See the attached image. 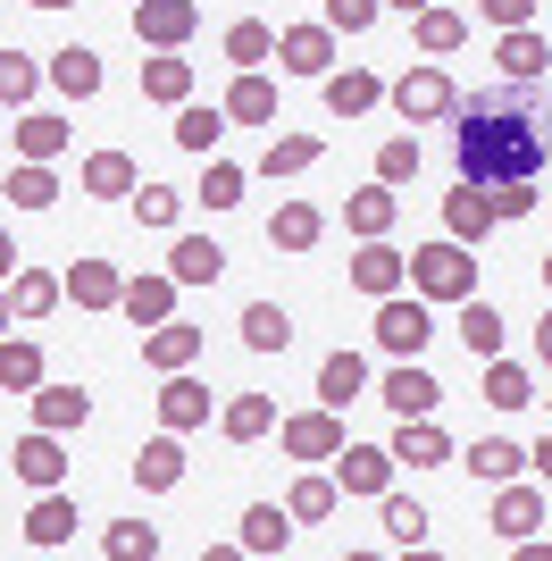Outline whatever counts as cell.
I'll use <instances>...</instances> for the list:
<instances>
[{
  "mask_svg": "<svg viewBox=\"0 0 552 561\" xmlns=\"http://www.w3.org/2000/svg\"><path fill=\"white\" fill-rule=\"evenodd\" d=\"M460 469H469V478H485V486H510V478H528V453L510 445V436H478V445L460 453Z\"/></svg>",
  "mask_w": 552,
  "mask_h": 561,
  "instance_id": "obj_32",
  "label": "cell"
},
{
  "mask_svg": "<svg viewBox=\"0 0 552 561\" xmlns=\"http://www.w3.org/2000/svg\"><path fill=\"white\" fill-rule=\"evenodd\" d=\"M43 76H50L68 101H92V93H101V50H92V43H68V50H50Z\"/></svg>",
  "mask_w": 552,
  "mask_h": 561,
  "instance_id": "obj_34",
  "label": "cell"
},
{
  "mask_svg": "<svg viewBox=\"0 0 552 561\" xmlns=\"http://www.w3.org/2000/svg\"><path fill=\"white\" fill-rule=\"evenodd\" d=\"M202 360V328H184V319H160V328H142V369H193Z\"/></svg>",
  "mask_w": 552,
  "mask_h": 561,
  "instance_id": "obj_23",
  "label": "cell"
},
{
  "mask_svg": "<svg viewBox=\"0 0 552 561\" xmlns=\"http://www.w3.org/2000/svg\"><path fill=\"white\" fill-rule=\"evenodd\" d=\"M377 503H386V545L393 553H418V545H427V528H436V519H427V503H411V494H377Z\"/></svg>",
  "mask_w": 552,
  "mask_h": 561,
  "instance_id": "obj_43",
  "label": "cell"
},
{
  "mask_svg": "<svg viewBox=\"0 0 552 561\" xmlns=\"http://www.w3.org/2000/svg\"><path fill=\"white\" fill-rule=\"evenodd\" d=\"M43 344H34V335H0V394H34V386H43Z\"/></svg>",
  "mask_w": 552,
  "mask_h": 561,
  "instance_id": "obj_41",
  "label": "cell"
},
{
  "mask_svg": "<svg viewBox=\"0 0 552 561\" xmlns=\"http://www.w3.org/2000/svg\"><path fill=\"white\" fill-rule=\"evenodd\" d=\"M485 528H494L503 545L536 537V528H544V486H528V478H510V486H494V512H485Z\"/></svg>",
  "mask_w": 552,
  "mask_h": 561,
  "instance_id": "obj_10",
  "label": "cell"
},
{
  "mask_svg": "<svg viewBox=\"0 0 552 561\" xmlns=\"http://www.w3.org/2000/svg\"><path fill=\"white\" fill-rule=\"evenodd\" d=\"M276 445L294 453V461H335L344 453V411H294V420H276Z\"/></svg>",
  "mask_w": 552,
  "mask_h": 561,
  "instance_id": "obj_6",
  "label": "cell"
},
{
  "mask_svg": "<svg viewBox=\"0 0 552 561\" xmlns=\"http://www.w3.org/2000/svg\"><path fill=\"white\" fill-rule=\"evenodd\" d=\"M243 344H252V352H285V344H294L285 302H252V310H243Z\"/></svg>",
  "mask_w": 552,
  "mask_h": 561,
  "instance_id": "obj_50",
  "label": "cell"
},
{
  "mask_svg": "<svg viewBox=\"0 0 552 561\" xmlns=\"http://www.w3.org/2000/svg\"><path fill=\"white\" fill-rule=\"evenodd\" d=\"M386 453L402 469H452V436L436 427V411H427V420H393V445Z\"/></svg>",
  "mask_w": 552,
  "mask_h": 561,
  "instance_id": "obj_12",
  "label": "cell"
},
{
  "mask_svg": "<svg viewBox=\"0 0 552 561\" xmlns=\"http://www.w3.org/2000/svg\"><path fill=\"white\" fill-rule=\"evenodd\" d=\"M59 302H68V277H50V268H18V277H9V310H18V328L50 319Z\"/></svg>",
  "mask_w": 552,
  "mask_h": 561,
  "instance_id": "obj_27",
  "label": "cell"
},
{
  "mask_svg": "<svg viewBox=\"0 0 552 561\" xmlns=\"http://www.w3.org/2000/svg\"><path fill=\"white\" fill-rule=\"evenodd\" d=\"M436 402H444V386H436L427 360H393V369H386V411H393V420H427Z\"/></svg>",
  "mask_w": 552,
  "mask_h": 561,
  "instance_id": "obj_11",
  "label": "cell"
},
{
  "mask_svg": "<svg viewBox=\"0 0 552 561\" xmlns=\"http://www.w3.org/2000/svg\"><path fill=\"white\" fill-rule=\"evenodd\" d=\"M176 294H184V285L168 277V268H142V277H126V294H117V310H126L135 328H160V319H176Z\"/></svg>",
  "mask_w": 552,
  "mask_h": 561,
  "instance_id": "obj_15",
  "label": "cell"
},
{
  "mask_svg": "<svg viewBox=\"0 0 552 561\" xmlns=\"http://www.w3.org/2000/svg\"><path fill=\"white\" fill-rule=\"evenodd\" d=\"M25 9H43V18H59V9H76V0H25Z\"/></svg>",
  "mask_w": 552,
  "mask_h": 561,
  "instance_id": "obj_59",
  "label": "cell"
},
{
  "mask_svg": "<svg viewBox=\"0 0 552 561\" xmlns=\"http://www.w3.org/2000/svg\"><path fill=\"white\" fill-rule=\"evenodd\" d=\"M368 335H377V352H386V360H418V352L436 344V302L402 285V294H386V302H377Z\"/></svg>",
  "mask_w": 552,
  "mask_h": 561,
  "instance_id": "obj_3",
  "label": "cell"
},
{
  "mask_svg": "<svg viewBox=\"0 0 552 561\" xmlns=\"http://www.w3.org/2000/svg\"><path fill=\"white\" fill-rule=\"evenodd\" d=\"M326 142L319 135H268V151H260V176H301V168H319Z\"/></svg>",
  "mask_w": 552,
  "mask_h": 561,
  "instance_id": "obj_48",
  "label": "cell"
},
{
  "mask_svg": "<svg viewBox=\"0 0 552 561\" xmlns=\"http://www.w3.org/2000/svg\"><path fill=\"white\" fill-rule=\"evenodd\" d=\"M393 218H402V193H393L386 176H368V185L344 202V227L360 234V243H368V234H393Z\"/></svg>",
  "mask_w": 552,
  "mask_h": 561,
  "instance_id": "obj_25",
  "label": "cell"
},
{
  "mask_svg": "<svg viewBox=\"0 0 552 561\" xmlns=\"http://www.w3.org/2000/svg\"><path fill=\"white\" fill-rule=\"evenodd\" d=\"M168 277H176V285H218V277H227V243H209V234H176Z\"/></svg>",
  "mask_w": 552,
  "mask_h": 561,
  "instance_id": "obj_30",
  "label": "cell"
},
{
  "mask_svg": "<svg viewBox=\"0 0 552 561\" xmlns=\"http://www.w3.org/2000/svg\"><path fill=\"white\" fill-rule=\"evenodd\" d=\"M528 469H536V478H552V436H544V445L528 453Z\"/></svg>",
  "mask_w": 552,
  "mask_h": 561,
  "instance_id": "obj_58",
  "label": "cell"
},
{
  "mask_svg": "<svg viewBox=\"0 0 552 561\" xmlns=\"http://www.w3.org/2000/svg\"><path fill=\"white\" fill-rule=\"evenodd\" d=\"M319 93H326V110H335V117H368L377 101H386V76H377V68H352V59H344V68L319 76Z\"/></svg>",
  "mask_w": 552,
  "mask_h": 561,
  "instance_id": "obj_13",
  "label": "cell"
},
{
  "mask_svg": "<svg viewBox=\"0 0 552 561\" xmlns=\"http://www.w3.org/2000/svg\"><path fill=\"white\" fill-rule=\"evenodd\" d=\"M234 545H243V553H285V545H294V512H285V503H252V512H243V528H234Z\"/></svg>",
  "mask_w": 552,
  "mask_h": 561,
  "instance_id": "obj_33",
  "label": "cell"
},
{
  "mask_svg": "<svg viewBox=\"0 0 552 561\" xmlns=\"http://www.w3.org/2000/svg\"><path fill=\"white\" fill-rule=\"evenodd\" d=\"M76 185H84L92 202H135L142 176H135V160H126V151H92V160L76 168Z\"/></svg>",
  "mask_w": 552,
  "mask_h": 561,
  "instance_id": "obj_29",
  "label": "cell"
},
{
  "mask_svg": "<svg viewBox=\"0 0 552 561\" xmlns=\"http://www.w3.org/2000/svg\"><path fill=\"white\" fill-rule=\"evenodd\" d=\"M335 43H344V34H335V25H276V68L285 76H310V84H319L326 68H335Z\"/></svg>",
  "mask_w": 552,
  "mask_h": 561,
  "instance_id": "obj_5",
  "label": "cell"
},
{
  "mask_svg": "<svg viewBox=\"0 0 552 561\" xmlns=\"http://www.w3.org/2000/svg\"><path fill=\"white\" fill-rule=\"evenodd\" d=\"M536 360L552 369V310H544V328H536Z\"/></svg>",
  "mask_w": 552,
  "mask_h": 561,
  "instance_id": "obj_57",
  "label": "cell"
},
{
  "mask_svg": "<svg viewBox=\"0 0 552 561\" xmlns=\"http://www.w3.org/2000/svg\"><path fill=\"white\" fill-rule=\"evenodd\" d=\"M142 101H160V110H184V101H193V59H176V50L142 59Z\"/></svg>",
  "mask_w": 552,
  "mask_h": 561,
  "instance_id": "obj_36",
  "label": "cell"
},
{
  "mask_svg": "<svg viewBox=\"0 0 552 561\" xmlns=\"http://www.w3.org/2000/svg\"><path fill=\"white\" fill-rule=\"evenodd\" d=\"M460 126H452V168L460 185H536L552 168V93L544 84H485V93H460Z\"/></svg>",
  "mask_w": 552,
  "mask_h": 561,
  "instance_id": "obj_1",
  "label": "cell"
},
{
  "mask_svg": "<svg viewBox=\"0 0 552 561\" xmlns=\"http://www.w3.org/2000/svg\"><path fill=\"white\" fill-rule=\"evenodd\" d=\"M452 328H460V344H469V360H494V352H503V310L485 302V294L452 302Z\"/></svg>",
  "mask_w": 552,
  "mask_h": 561,
  "instance_id": "obj_31",
  "label": "cell"
},
{
  "mask_svg": "<svg viewBox=\"0 0 552 561\" xmlns=\"http://www.w3.org/2000/svg\"><path fill=\"white\" fill-rule=\"evenodd\" d=\"M411 43L427 50V59H444V50L469 43V18H460V9H444V0H427V9L411 18Z\"/></svg>",
  "mask_w": 552,
  "mask_h": 561,
  "instance_id": "obj_39",
  "label": "cell"
},
{
  "mask_svg": "<svg viewBox=\"0 0 552 561\" xmlns=\"http://www.w3.org/2000/svg\"><path fill=\"white\" fill-rule=\"evenodd\" d=\"M485 202H494V218H528L544 193H536V185H485Z\"/></svg>",
  "mask_w": 552,
  "mask_h": 561,
  "instance_id": "obj_55",
  "label": "cell"
},
{
  "mask_svg": "<svg viewBox=\"0 0 552 561\" xmlns=\"http://www.w3.org/2000/svg\"><path fill=\"white\" fill-rule=\"evenodd\" d=\"M319 234H326V210L319 202H276V218H268V252H319Z\"/></svg>",
  "mask_w": 552,
  "mask_h": 561,
  "instance_id": "obj_22",
  "label": "cell"
},
{
  "mask_svg": "<svg viewBox=\"0 0 552 561\" xmlns=\"http://www.w3.org/2000/svg\"><path fill=\"white\" fill-rule=\"evenodd\" d=\"M478 18L494 34H510V25H536V0H478Z\"/></svg>",
  "mask_w": 552,
  "mask_h": 561,
  "instance_id": "obj_54",
  "label": "cell"
},
{
  "mask_svg": "<svg viewBox=\"0 0 552 561\" xmlns=\"http://www.w3.org/2000/svg\"><path fill=\"white\" fill-rule=\"evenodd\" d=\"M9 469H18L34 494H43V486H68V453H59V436H50V427L18 436V445H9Z\"/></svg>",
  "mask_w": 552,
  "mask_h": 561,
  "instance_id": "obj_16",
  "label": "cell"
},
{
  "mask_svg": "<svg viewBox=\"0 0 552 561\" xmlns=\"http://www.w3.org/2000/svg\"><path fill=\"white\" fill-rule=\"evenodd\" d=\"M494 59H503V76H519V84H544L552 76V43L536 25H510L503 43H494Z\"/></svg>",
  "mask_w": 552,
  "mask_h": 561,
  "instance_id": "obj_28",
  "label": "cell"
},
{
  "mask_svg": "<svg viewBox=\"0 0 552 561\" xmlns=\"http://www.w3.org/2000/svg\"><path fill=\"white\" fill-rule=\"evenodd\" d=\"M117 294H126V277H117L110 260H76L68 268V302L76 310H117Z\"/></svg>",
  "mask_w": 552,
  "mask_h": 561,
  "instance_id": "obj_40",
  "label": "cell"
},
{
  "mask_svg": "<svg viewBox=\"0 0 552 561\" xmlns=\"http://www.w3.org/2000/svg\"><path fill=\"white\" fill-rule=\"evenodd\" d=\"M326 469H335V486H344V494H368V503H377V494L393 486V469H402V461H393L386 445H352V436H344V453H335Z\"/></svg>",
  "mask_w": 552,
  "mask_h": 561,
  "instance_id": "obj_9",
  "label": "cell"
},
{
  "mask_svg": "<svg viewBox=\"0 0 552 561\" xmlns=\"http://www.w3.org/2000/svg\"><path fill=\"white\" fill-rule=\"evenodd\" d=\"M218 50H227V68H268V59H276V25L268 18H234Z\"/></svg>",
  "mask_w": 552,
  "mask_h": 561,
  "instance_id": "obj_44",
  "label": "cell"
},
{
  "mask_svg": "<svg viewBox=\"0 0 552 561\" xmlns=\"http://www.w3.org/2000/svg\"><path fill=\"white\" fill-rule=\"evenodd\" d=\"M50 76H43V59H25V50H0V110H25V101L43 93Z\"/></svg>",
  "mask_w": 552,
  "mask_h": 561,
  "instance_id": "obj_49",
  "label": "cell"
},
{
  "mask_svg": "<svg viewBox=\"0 0 552 561\" xmlns=\"http://www.w3.org/2000/svg\"><path fill=\"white\" fill-rule=\"evenodd\" d=\"M184 202H193V193H176V185H135V218H142L151 234H176Z\"/></svg>",
  "mask_w": 552,
  "mask_h": 561,
  "instance_id": "obj_51",
  "label": "cell"
},
{
  "mask_svg": "<svg viewBox=\"0 0 552 561\" xmlns=\"http://www.w3.org/2000/svg\"><path fill=\"white\" fill-rule=\"evenodd\" d=\"M151 402H160V427H176V436L209 427V386H202L193 369H168V386H160Z\"/></svg>",
  "mask_w": 552,
  "mask_h": 561,
  "instance_id": "obj_14",
  "label": "cell"
},
{
  "mask_svg": "<svg viewBox=\"0 0 552 561\" xmlns=\"http://www.w3.org/2000/svg\"><path fill=\"white\" fill-rule=\"evenodd\" d=\"M25 402H34V427H50V436H76V427L92 420V394L84 386H59V377H43Z\"/></svg>",
  "mask_w": 552,
  "mask_h": 561,
  "instance_id": "obj_18",
  "label": "cell"
},
{
  "mask_svg": "<svg viewBox=\"0 0 552 561\" xmlns=\"http://www.w3.org/2000/svg\"><path fill=\"white\" fill-rule=\"evenodd\" d=\"M243 185H252V176H243V168H234V160H218V151H209V176H202V185H193V202L227 218V210H243Z\"/></svg>",
  "mask_w": 552,
  "mask_h": 561,
  "instance_id": "obj_46",
  "label": "cell"
},
{
  "mask_svg": "<svg viewBox=\"0 0 552 561\" xmlns=\"http://www.w3.org/2000/svg\"><path fill=\"white\" fill-rule=\"evenodd\" d=\"M101 553L110 561H160V528H151V519H110V528H101Z\"/></svg>",
  "mask_w": 552,
  "mask_h": 561,
  "instance_id": "obj_47",
  "label": "cell"
},
{
  "mask_svg": "<svg viewBox=\"0 0 552 561\" xmlns=\"http://www.w3.org/2000/svg\"><path fill=\"white\" fill-rule=\"evenodd\" d=\"M411 294H427L436 310L469 302V294H478V252H469V243H452V234L418 243V252H411Z\"/></svg>",
  "mask_w": 552,
  "mask_h": 561,
  "instance_id": "obj_2",
  "label": "cell"
},
{
  "mask_svg": "<svg viewBox=\"0 0 552 561\" xmlns=\"http://www.w3.org/2000/svg\"><path fill=\"white\" fill-rule=\"evenodd\" d=\"M319 18H326V25H335V34H368V25L386 18V0H326Z\"/></svg>",
  "mask_w": 552,
  "mask_h": 561,
  "instance_id": "obj_53",
  "label": "cell"
},
{
  "mask_svg": "<svg viewBox=\"0 0 552 561\" xmlns=\"http://www.w3.org/2000/svg\"><path fill=\"white\" fill-rule=\"evenodd\" d=\"M485 402H494V411H528L536 402V369L510 360V352H494V360H485Z\"/></svg>",
  "mask_w": 552,
  "mask_h": 561,
  "instance_id": "obj_35",
  "label": "cell"
},
{
  "mask_svg": "<svg viewBox=\"0 0 552 561\" xmlns=\"http://www.w3.org/2000/svg\"><path fill=\"white\" fill-rule=\"evenodd\" d=\"M335 503H344L335 469H301L294 486H285V512H294V528H319V519H335Z\"/></svg>",
  "mask_w": 552,
  "mask_h": 561,
  "instance_id": "obj_26",
  "label": "cell"
},
{
  "mask_svg": "<svg viewBox=\"0 0 552 561\" xmlns=\"http://www.w3.org/2000/svg\"><path fill=\"white\" fill-rule=\"evenodd\" d=\"M386 101H393V117H402V126H444V117L460 110V84L436 68V59H418V68H402V76L386 84Z\"/></svg>",
  "mask_w": 552,
  "mask_h": 561,
  "instance_id": "obj_4",
  "label": "cell"
},
{
  "mask_svg": "<svg viewBox=\"0 0 552 561\" xmlns=\"http://www.w3.org/2000/svg\"><path fill=\"white\" fill-rule=\"evenodd\" d=\"M544 294H552V260H544Z\"/></svg>",
  "mask_w": 552,
  "mask_h": 561,
  "instance_id": "obj_62",
  "label": "cell"
},
{
  "mask_svg": "<svg viewBox=\"0 0 552 561\" xmlns=\"http://www.w3.org/2000/svg\"><path fill=\"white\" fill-rule=\"evenodd\" d=\"M9 319H18V310H9V285H0V335H9Z\"/></svg>",
  "mask_w": 552,
  "mask_h": 561,
  "instance_id": "obj_60",
  "label": "cell"
},
{
  "mask_svg": "<svg viewBox=\"0 0 552 561\" xmlns=\"http://www.w3.org/2000/svg\"><path fill=\"white\" fill-rule=\"evenodd\" d=\"M193 34H202V0H135V43L184 50Z\"/></svg>",
  "mask_w": 552,
  "mask_h": 561,
  "instance_id": "obj_7",
  "label": "cell"
},
{
  "mask_svg": "<svg viewBox=\"0 0 552 561\" xmlns=\"http://www.w3.org/2000/svg\"><path fill=\"white\" fill-rule=\"evenodd\" d=\"M227 117H234V126H285V117H276V84H268V68H234V84H227Z\"/></svg>",
  "mask_w": 552,
  "mask_h": 561,
  "instance_id": "obj_24",
  "label": "cell"
},
{
  "mask_svg": "<svg viewBox=\"0 0 552 561\" xmlns=\"http://www.w3.org/2000/svg\"><path fill=\"white\" fill-rule=\"evenodd\" d=\"M494 227H503V218H494L485 185H452V193H444V234H452V243H469V252H478Z\"/></svg>",
  "mask_w": 552,
  "mask_h": 561,
  "instance_id": "obj_19",
  "label": "cell"
},
{
  "mask_svg": "<svg viewBox=\"0 0 552 561\" xmlns=\"http://www.w3.org/2000/svg\"><path fill=\"white\" fill-rule=\"evenodd\" d=\"M218 436H227V445H260V436H276V402L268 394H234L227 411H218Z\"/></svg>",
  "mask_w": 552,
  "mask_h": 561,
  "instance_id": "obj_38",
  "label": "cell"
},
{
  "mask_svg": "<svg viewBox=\"0 0 552 561\" xmlns=\"http://www.w3.org/2000/svg\"><path fill=\"white\" fill-rule=\"evenodd\" d=\"M25 545H34V553H59V545H76V494H59V486L34 494V512H25Z\"/></svg>",
  "mask_w": 552,
  "mask_h": 561,
  "instance_id": "obj_17",
  "label": "cell"
},
{
  "mask_svg": "<svg viewBox=\"0 0 552 561\" xmlns=\"http://www.w3.org/2000/svg\"><path fill=\"white\" fill-rule=\"evenodd\" d=\"M411 285V252H393L386 234H368L360 260H352V294H368V302H386V294H402Z\"/></svg>",
  "mask_w": 552,
  "mask_h": 561,
  "instance_id": "obj_8",
  "label": "cell"
},
{
  "mask_svg": "<svg viewBox=\"0 0 552 561\" xmlns=\"http://www.w3.org/2000/svg\"><path fill=\"white\" fill-rule=\"evenodd\" d=\"M536 402H544V420H552V394H536Z\"/></svg>",
  "mask_w": 552,
  "mask_h": 561,
  "instance_id": "obj_63",
  "label": "cell"
},
{
  "mask_svg": "<svg viewBox=\"0 0 552 561\" xmlns=\"http://www.w3.org/2000/svg\"><path fill=\"white\" fill-rule=\"evenodd\" d=\"M386 9H402V18H418V9H427V0H386Z\"/></svg>",
  "mask_w": 552,
  "mask_h": 561,
  "instance_id": "obj_61",
  "label": "cell"
},
{
  "mask_svg": "<svg viewBox=\"0 0 552 561\" xmlns=\"http://www.w3.org/2000/svg\"><path fill=\"white\" fill-rule=\"evenodd\" d=\"M18 268H25V252H18V243H9V227H0V285L18 277Z\"/></svg>",
  "mask_w": 552,
  "mask_h": 561,
  "instance_id": "obj_56",
  "label": "cell"
},
{
  "mask_svg": "<svg viewBox=\"0 0 552 561\" xmlns=\"http://www.w3.org/2000/svg\"><path fill=\"white\" fill-rule=\"evenodd\" d=\"M368 394V360L360 352H326L319 360V402L326 411H344V402H360Z\"/></svg>",
  "mask_w": 552,
  "mask_h": 561,
  "instance_id": "obj_37",
  "label": "cell"
},
{
  "mask_svg": "<svg viewBox=\"0 0 552 561\" xmlns=\"http://www.w3.org/2000/svg\"><path fill=\"white\" fill-rule=\"evenodd\" d=\"M227 126H234V117H227V101H184L168 135H176V151H193V160H209V151L227 142Z\"/></svg>",
  "mask_w": 552,
  "mask_h": 561,
  "instance_id": "obj_21",
  "label": "cell"
},
{
  "mask_svg": "<svg viewBox=\"0 0 552 561\" xmlns=\"http://www.w3.org/2000/svg\"><path fill=\"white\" fill-rule=\"evenodd\" d=\"M0 193H9V210H50V202H59V176H50V160H18Z\"/></svg>",
  "mask_w": 552,
  "mask_h": 561,
  "instance_id": "obj_45",
  "label": "cell"
},
{
  "mask_svg": "<svg viewBox=\"0 0 552 561\" xmlns=\"http://www.w3.org/2000/svg\"><path fill=\"white\" fill-rule=\"evenodd\" d=\"M9 135H18V160H59V151H68V117L59 110H25Z\"/></svg>",
  "mask_w": 552,
  "mask_h": 561,
  "instance_id": "obj_42",
  "label": "cell"
},
{
  "mask_svg": "<svg viewBox=\"0 0 552 561\" xmlns=\"http://www.w3.org/2000/svg\"><path fill=\"white\" fill-rule=\"evenodd\" d=\"M135 486L142 494H176L184 486V436H176V427H160V436L135 453Z\"/></svg>",
  "mask_w": 552,
  "mask_h": 561,
  "instance_id": "obj_20",
  "label": "cell"
},
{
  "mask_svg": "<svg viewBox=\"0 0 552 561\" xmlns=\"http://www.w3.org/2000/svg\"><path fill=\"white\" fill-rule=\"evenodd\" d=\"M377 176H386V185H411L418 176V135H386L377 142Z\"/></svg>",
  "mask_w": 552,
  "mask_h": 561,
  "instance_id": "obj_52",
  "label": "cell"
}]
</instances>
